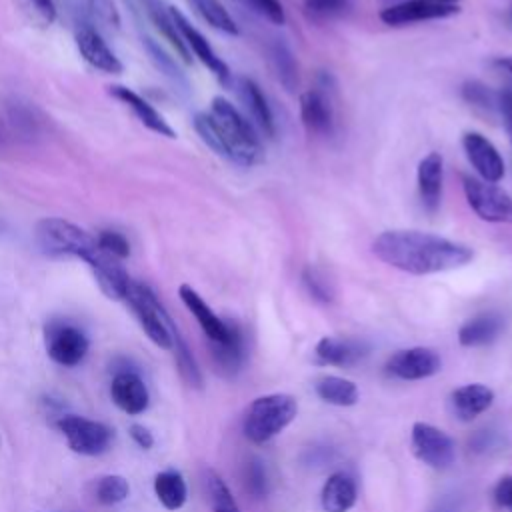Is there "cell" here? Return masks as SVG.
<instances>
[{
  "mask_svg": "<svg viewBox=\"0 0 512 512\" xmlns=\"http://www.w3.org/2000/svg\"><path fill=\"white\" fill-rule=\"evenodd\" d=\"M372 252L384 264L414 276L456 270L474 258L470 246L420 230H386L374 238Z\"/></svg>",
  "mask_w": 512,
  "mask_h": 512,
  "instance_id": "cell-1",
  "label": "cell"
},
{
  "mask_svg": "<svg viewBox=\"0 0 512 512\" xmlns=\"http://www.w3.org/2000/svg\"><path fill=\"white\" fill-rule=\"evenodd\" d=\"M194 130L208 148L234 164L250 168L264 158V146L252 124L222 96L212 98L208 112L194 116Z\"/></svg>",
  "mask_w": 512,
  "mask_h": 512,
  "instance_id": "cell-2",
  "label": "cell"
},
{
  "mask_svg": "<svg viewBox=\"0 0 512 512\" xmlns=\"http://www.w3.org/2000/svg\"><path fill=\"white\" fill-rule=\"evenodd\" d=\"M298 412L290 394H266L252 400L244 416V436L254 444H264L280 434Z\"/></svg>",
  "mask_w": 512,
  "mask_h": 512,
  "instance_id": "cell-3",
  "label": "cell"
},
{
  "mask_svg": "<svg viewBox=\"0 0 512 512\" xmlns=\"http://www.w3.org/2000/svg\"><path fill=\"white\" fill-rule=\"evenodd\" d=\"M132 308L136 320L140 322L146 336L160 348L172 350V334L176 330L170 314L158 300V296L142 282H130L128 294L124 298Z\"/></svg>",
  "mask_w": 512,
  "mask_h": 512,
  "instance_id": "cell-4",
  "label": "cell"
},
{
  "mask_svg": "<svg viewBox=\"0 0 512 512\" xmlns=\"http://www.w3.org/2000/svg\"><path fill=\"white\" fill-rule=\"evenodd\" d=\"M36 242L48 256H78L84 258L98 246L96 238L84 228L64 218H44L34 230Z\"/></svg>",
  "mask_w": 512,
  "mask_h": 512,
  "instance_id": "cell-5",
  "label": "cell"
},
{
  "mask_svg": "<svg viewBox=\"0 0 512 512\" xmlns=\"http://www.w3.org/2000/svg\"><path fill=\"white\" fill-rule=\"evenodd\" d=\"M462 188L472 212L492 224H512V196L498 184L476 176H462Z\"/></svg>",
  "mask_w": 512,
  "mask_h": 512,
  "instance_id": "cell-6",
  "label": "cell"
},
{
  "mask_svg": "<svg viewBox=\"0 0 512 512\" xmlns=\"http://www.w3.org/2000/svg\"><path fill=\"white\" fill-rule=\"evenodd\" d=\"M54 426L64 434L70 450L82 456H98L106 452L114 440L110 426L76 414L60 416Z\"/></svg>",
  "mask_w": 512,
  "mask_h": 512,
  "instance_id": "cell-7",
  "label": "cell"
},
{
  "mask_svg": "<svg viewBox=\"0 0 512 512\" xmlns=\"http://www.w3.org/2000/svg\"><path fill=\"white\" fill-rule=\"evenodd\" d=\"M412 454L434 470H446L456 460L454 440L428 422H416L410 432Z\"/></svg>",
  "mask_w": 512,
  "mask_h": 512,
  "instance_id": "cell-8",
  "label": "cell"
},
{
  "mask_svg": "<svg viewBox=\"0 0 512 512\" xmlns=\"http://www.w3.org/2000/svg\"><path fill=\"white\" fill-rule=\"evenodd\" d=\"M86 334L66 322H52L46 326V352L60 366H76L88 352Z\"/></svg>",
  "mask_w": 512,
  "mask_h": 512,
  "instance_id": "cell-9",
  "label": "cell"
},
{
  "mask_svg": "<svg viewBox=\"0 0 512 512\" xmlns=\"http://www.w3.org/2000/svg\"><path fill=\"white\" fill-rule=\"evenodd\" d=\"M442 360L436 350L414 346L394 352L386 362V372L400 380H424L438 374Z\"/></svg>",
  "mask_w": 512,
  "mask_h": 512,
  "instance_id": "cell-10",
  "label": "cell"
},
{
  "mask_svg": "<svg viewBox=\"0 0 512 512\" xmlns=\"http://www.w3.org/2000/svg\"><path fill=\"white\" fill-rule=\"evenodd\" d=\"M460 12L458 4H438L430 0H402L386 6L380 12V20L388 26H408L426 20L450 18Z\"/></svg>",
  "mask_w": 512,
  "mask_h": 512,
  "instance_id": "cell-11",
  "label": "cell"
},
{
  "mask_svg": "<svg viewBox=\"0 0 512 512\" xmlns=\"http://www.w3.org/2000/svg\"><path fill=\"white\" fill-rule=\"evenodd\" d=\"M82 260L90 266L100 290L110 300H124L126 298L132 280H130L128 272L124 270V266L120 264L118 258L106 254L104 250H100V246H96Z\"/></svg>",
  "mask_w": 512,
  "mask_h": 512,
  "instance_id": "cell-12",
  "label": "cell"
},
{
  "mask_svg": "<svg viewBox=\"0 0 512 512\" xmlns=\"http://www.w3.org/2000/svg\"><path fill=\"white\" fill-rule=\"evenodd\" d=\"M462 148L466 152L468 162L480 176V180L498 184L504 178V160L498 152V148L480 132H464L462 136Z\"/></svg>",
  "mask_w": 512,
  "mask_h": 512,
  "instance_id": "cell-13",
  "label": "cell"
},
{
  "mask_svg": "<svg viewBox=\"0 0 512 512\" xmlns=\"http://www.w3.org/2000/svg\"><path fill=\"white\" fill-rule=\"evenodd\" d=\"M168 8H170L172 20H174V24H176V28H178V32H180V36H182V40H184L188 52L194 54L222 84H228V82H230V68H228V64L212 50V46L208 44V40L204 38V34H200V32L186 20V16H184L178 8H174V6H168Z\"/></svg>",
  "mask_w": 512,
  "mask_h": 512,
  "instance_id": "cell-14",
  "label": "cell"
},
{
  "mask_svg": "<svg viewBox=\"0 0 512 512\" xmlns=\"http://www.w3.org/2000/svg\"><path fill=\"white\" fill-rule=\"evenodd\" d=\"M328 86H316L300 96V120L310 134L328 136L334 130V104Z\"/></svg>",
  "mask_w": 512,
  "mask_h": 512,
  "instance_id": "cell-15",
  "label": "cell"
},
{
  "mask_svg": "<svg viewBox=\"0 0 512 512\" xmlns=\"http://www.w3.org/2000/svg\"><path fill=\"white\" fill-rule=\"evenodd\" d=\"M418 194L422 208L428 214H436L442 202V182H444V160L440 152H428L416 170Z\"/></svg>",
  "mask_w": 512,
  "mask_h": 512,
  "instance_id": "cell-16",
  "label": "cell"
},
{
  "mask_svg": "<svg viewBox=\"0 0 512 512\" xmlns=\"http://www.w3.org/2000/svg\"><path fill=\"white\" fill-rule=\"evenodd\" d=\"M76 46L80 56L96 70L106 74H120L124 70L118 56L110 50L106 40L92 28V26H80L76 30Z\"/></svg>",
  "mask_w": 512,
  "mask_h": 512,
  "instance_id": "cell-17",
  "label": "cell"
},
{
  "mask_svg": "<svg viewBox=\"0 0 512 512\" xmlns=\"http://www.w3.org/2000/svg\"><path fill=\"white\" fill-rule=\"evenodd\" d=\"M110 396L112 402L130 416L142 414L150 402V394L144 380L130 370H122L112 378Z\"/></svg>",
  "mask_w": 512,
  "mask_h": 512,
  "instance_id": "cell-18",
  "label": "cell"
},
{
  "mask_svg": "<svg viewBox=\"0 0 512 512\" xmlns=\"http://www.w3.org/2000/svg\"><path fill=\"white\" fill-rule=\"evenodd\" d=\"M178 296L184 302V306L192 312V316L196 318V322L200 324L202 332L210 342H224L228 338L230 322L222 320L192 286L182 284L178 288Z\"/></svg>",
  "mask_w": 512,
  "mask_h": 512,
  "instance_id": "cell-19",
  "label": "cell"
},
{
  "mask_svg": "<svg viewBox=\"0 0 512 512\" xmlns=\"http://www.w3.org/2000/svg\"><path fill=\"white\" fill-rule=\"evenodd\" d=\"M368 354V344L356 338L324 336L314 348V356L320 364L330 366H352Z\"/></svg>",
  "mask_w": 512,
  "mask_h": 512,
  "instance_id": "cell-20",
  "label": "cell"
},
{
  "mask_svg": "<svg viewBox=\"0 0 512 512\" xmlns=\"http://www.w3.org/2000/svg\"><path fill=\"white\" fill-rule=\"evenodd\" d=\"M108 92H110V96H114L116 100L124 102L148 130H152V132H156V134H160V136H166V138H176L174 128H172V126L164 120V116H162L148 100H144L138 92H134V90L128 88V86H120V84L108 86Z\"/></svg>",
  "mask_w": 512,
  "mask_h": 512,
  "instance_id": "cell-21",
  "label": "cell"
},
{
  "mask_svg": "<svg viewBox=\"0 0 512 512\" xmlns=\"http://www.w3.org/2000/svg\"><path fill=\"white\" fill-rule=\"evenodd\" d=\"M210 354L214 366L224 376H236L246 360L244 332L236 322H230V334L224 342H210Z\"/></svg>",
  "mask_w": 512,
  "mask_h": 512,
  "instance_id": "cell-22",
  "label": "cell"
},
{
  "mask_svg": "<svg viewBox=\"0 0 512 512\" xmlns=\"http://www.w3.org/2000/svg\"><path fill=\"white\" fill-rule=\"evenodd\" d=\"M494 402V392L484 384H464L450 394V410L462 422H472Z\"/></svg>",
  "mask_w": 512,
  "mask_h": 512,
  "instance_id": "cell-23",
  "label": "cell"
},
{
  "mask_svg": "<svg viewBox=\"0 0 512 512\" xmlns=\"http://www.w3.org/2000/svg\"><path fill=\"white\" fill-rule=\"evenodd\" d=\"M504 330V318L498 312H482L468 318L458 328V342L466 348L486 346L494 342Z\"/></svg>",
  "mask_w": 512,
  "mask_h": 512,
  "instance_id": "cell-24",
  "label": "cell"
},
{
  "mask_svg": "<svg viewBox=\"0 0 512 512\" xmlns=\"http://www.w3.org/2000/svg\"><path fill=\"white\" fill-rule=\"evenodd\" d=\"M324 512H348L356 504V482L346 472L332 474L320 494Z\"/></svg>",
  "mask_w": 512,
  "mask_h": 512,
  "instance_id": "cell-25",
  "label": "cell"
},
{
  "mask_svg": "<svg viewBox=\"0 0 512 512\" xmlns=\"http://www.w3.org/2000/svg\"><path fill=\"white\" fill-rule=\"evenodd\" d=\"M142 6L150 18V22L156 26V30L164 36V40L170 42V46L176 50V54L186 62L190 64L192 62V54L188 52L174 20H172V14H170V8L162 4V0H142Z\"/></svg>",
  "mask_w": 512,
  "mask_h": 512,
  "instance_id": "cell-26",
  "label": "cell"
},
{
  "mask_svg": "<svg viewBox=\"0 0 512 512\" xmlns=\"http://www.w3.org/2000/svg\"><path fill=\"white\" fill-rule=\"evenodd\" d=\"M240 98L244 100L246 108L250 110V116L258 124V128L266 136L272 138L276 134V120H274L272 108L268 106V100H266L264 92L260 90V86L250 78H242L240 80Z\"/></svg>",
  "mask_w": 512,
  "mask_h": 512,
  "instance_id": "cell-27",
  "label": "cell"
},
{
  "mask_svg": "<svg viewBox=\"0 0 512 512\" xmlns=\"http://www.w3.org/2000/svg\"><path fill=\"white\" fill-rule=\"evenodd\" d=\"M314 390L320 400L334 406H354L358 402V386L342 376H320L314 382Z\"/></svg>",
  "mask_w": 512,
  "mask_h": 512,
  "instance_id": "cell-28",
  "label": "cell"
},
{
  "mask_svg": "<svg viewBox=\"0 0 512 512\" xmlns=\"http://www.w3.org/2000/svg\"><path fill=\"white\" fill-rule=\"evenodd\" d=\"M154 492L166 510H178L188 498L186 480L178 470L158 472L154 478Z\"/></svg>",
  "mask_w": 512,
  "mask_h": 512,
  "instance_id": "cell-29",
  "label": "cell"
},
{
  "mask_svg": "<svg viewBox=\"0 0 512 512\" xmlns=\"http://www.w3.org/2000/svg\"><path fill=\"white\" fill-rule=\"evenodd\" d=\"M190 4L198 12V16H202V20L206 24H210L212 28H216L222 34L238 36V32H240L238 24L230 16V12L222 6L220 0H190Z\"/></svg>",
  "mask_w": 512,
  "mask_h": 512,
  "instance_id": "cell-30",
  "label": "cell"
},
{
  "mask_svg": "<svg viewBox=\"0 0 512 512\" xmlns=\"http://www.w3.org/2000/svg\"><path fill=\"white\" fill-rule=\"evenodd\" d=\"M270 60L280 84L286 90H294L298 86V64L292 50L284 42H274L270 46Z\"/></svg>",
  "mask_w": 512,
  "mask_h": 512,
  "instance_id": "cell-31",
  "label": "cell"
},
{
  "mask_svg": "<svg viewBox=\"0 0 512 512\" xmlns=\"http://www.w3.org/2000/svg\"><path fill=\"white\" fill-rule=\"evenodd\" d=\"M172 350H174L176 366H178V372H180L182 380L192 388H202V372H200L186 340L180 336L178 328L172 334Z\"/></svg>",
  "mask_w": 512,
  "mask_h": 512,
  "instance_id": "cell-32",
  "label": "cell"
},
{
  "mask_svg": "<svg viewBox=\"0 0 512 512\" xmlns=\"http://www.w3.org/2000/svg\"><path fill=\"white\" fill-rule=\"evenodd\" d=\"M206 490L210 496V504L214 512H240L238 504L226 486V482L212 470L206 472Z\"/></svg>",
  "mask_w": 512,
  "mask_h": 512,
  "instance_id": "cell-33",
  "label": "cell"
},
{
  "mask_svg": "<svg viewBox=\"0 0 512 512\" xmlns=\"http://www.w3.org/2000/svg\"><path fill=\"white\" fill-rule=\"evenodd\" d=\"M128 492H130L128 480L120 474H108L96 482V500L104 506H112L126 500Z\"/></svg>",
  "mask_w": 512,
  "mask_h": 512,
  "instance_id": "cell-34",
  "label": "cell"
},
{
  "mask_svg": "<svg viewBox=\"0 0 512 512\" xmlns=\"http://www.w3.org/2000/svg\"><path fill=\"white\" fill-rule=\"evenodd\" d=\"M350 0H304V10L314 20H330L348 8Z\"/></svg>",
  "mask_w": 512,
  "mask_h": 512,
  "instance_id": "cell-35",
  "label": "cell"
},
{
  "mask_svg": "<svg viewBox=\"0 0 512 512\" xmlns=\"http://www.w3.org/2000/svg\"><path fill=\"white\" fill-rule=\"evenodd\" d=\"M462 98L468 104L482 106V108H490V106L498 104V94H494L488 86H484L482 82H476V80H468L462 84Z\"/></svg>",
  "mask_w": 512,
  "mask_h": 512,
  "instance_id": "cell-36",
  "label": "cell"
},
{
  "mask_svg": "<svg viewBox=\"0 0 512 512\" xmlns=\"http://www.w3.org/2000/svg\"><path fill=\"white\" fill-rule=\"evenodd\" d=\"M244 484H246V490L260 498L266 494V486H268V480H266V468L264 464L258 460V458H252L246 462V470H244Z\"/></svg>",
  "mask_w": 512,
  "mask_h": 512,
  "instance_id": "cell-37",
  "label": "cell"
},
{
  "mask_svg": "<svg viewBox=\"0 0 512 512\" xmlns=\"http://www.w3.org/2000/svg\"><path fill=\"white\" fill-rule=\"evenodd\" d=\"M96 242L100 246V250H104L106 254L122 260L130 254V244L126 240L124 234L120 232H114V230H102L98 236H96Z\"/></svg>",
  "mask_w": 512,
  "mask_h": 512,
  "instance_id": "cell-38",
  "label": "cell"
},
{
  "mask_svg": "<svg viewBox=\"0 0 512 512\" xmlns=\"http://www.w3.org/2000/svg\"><path fill=\"white\" fill-rule=\"evenodd\" d=\"M302 280H304V286L308 290V294L318 300V302H330L332 300V290H330V284L326 282V278L312 266H308L302 274Z\"/></svg>",
  "mask_w": 512,
  "mask_h": 512,
  "instance_id": "cell-39",
  "label": "cell"
},
{
  "mask_svg": "<svg viewBox=\"0 0 512 512\" xmlns=\"http://www.w3.org/2000/svg\"><path fill=\"white\" fill-rule=\"evenodd\" d=\"M258 14L268 18L272 24H284L286 22V12L280 4V0H246Z\"/></svg>",
  "mask_w": 512,
  "mask_h": 512,
  "instance_id": "cell-40",
  "label": "cell"
},
{
  "mask_svg": "<svg viewBox=\"0 0 512 512\" xmlns=\"http://www.w3.org/2000/svg\"><path fill=\"white\" fill-rule=\"evenodd\" d=\"M144 44H146V48H148V52L152 54V60L158 64V68L160 70H164L168 76H172V78H180V70L176 68V64L172 62V58L152 40V38H148L146 36V40H144Z\"/></svg>",
  "mask_w": 512,
  "mask_h": 512,
  "instance_id": "cell-41",
  "label": "cell"
},
{
  "mask_svg": "<svg viewBox=\"0 0 512 512\" xmlns=\"http://www.w3.org/2000/svg\"><path fill=\"white\" fill-rule=\"evenodd\" d=\"M88 4H90V10L102 22H106L108 26H114V28L120 26V14H118V8H116L114 0H88Z\"/></svg>",
  "mask_w": 512,
  "mask_h": 512,
  "instance_id": "cell-42",
  "label": "cell"
},
{
  "mask_svg": "<svg viewBox=\"0 0 512 512\" xmlns=\"http://www.w3.org/2000/svg\"><path fill=\"white\" fill-rule=\"evenodd\" d=\"M494 500L502 508L512 510V476H504L494 488Z\"/></svg>",
  "mask_w": 512,
  "mask_h": 512,
  "instance_id": "cell-43",
  "label": "cell"
},
{
  "mask_svg": "<svg viewBox=\"0 0 512 512\" xmlns=\"http://www.w3.org/2000/svg\"><path fill=\"white\" fill-rule=\"evenodd\" d=\"M498 110L502 114V120H504V126H506V132L510 136V142H512V92L510 90H504L498 94Z\"/></svg>",
  "mask_w": 512,
  "mask_h": 512,
  "instance_id": "cell-44",
  "label": "cell"
},
{
  "mask_svg": "<svg viewBox=\"0 0 512 512\" xmlns=\"http://www.w3.org/2000/svg\"><path fill=\"white\" fill-rule=\"evenodd\" d=\"M128 432H130V438H132L142 450H150V448L154 446V436H152V432H150L146 426H142V424H132V426L128 428Z\"/></svg>",
  "mask_w": 512,
  "mask_h": 512,
  "instance_id": "cell-45",
  "label": "cell"
},
{
  "mask_svg": "<svg viewBox=\"0 0 512 512\" xmlns=\"http://www.w3.org/2000/svg\"><path fill=\"white\" fill-rule=\"evenodd\" d=\"M34 2V6H36V10L40 12V16L50 24V22H54V18H56V6H54V0H32Z\"/></svg>",
  "mask_w": 512,
  "mask_h": 512,
  "instance_id": "cell-46",
  "label": "cell"
},
{
  "mask_svg": "<svg viewBox=\"0 0 512 512\" xmlns=\"http://www.w3.org/2000/svg\"><path fill=\"white\" fill-rule=\"evenodd\" d=\"M492 64H494L500 72H504L506 76L512 78V56H500V58H496Z\"/></svg>",
  "mask_w": 512,
  "mask_h": 512,
  "instance_id": "cell-47",
  "label": "cell"
},
{
  "mask_svg": "<svg viewBox=\"0 0 512 512\" xmlns=\"http://www.w3.org/2000/svg\"><path fill=\"white\" fill-rule=\"evenodd\" d=\"M430 512H458V506L454 502H450V500H444L438 506H434Z\"/></svg>",
  "mask_w": 512,
  "mask_h": 512,
  "instance_id": "cell-48",
  "label": "cell"
},
{
  "mask_svg": "<svg viewBox=\"0 0 512 512\" xmlns=\"http://www.w3.org/2000/svg\"><path fill=\"white\" fill-rule=\"evenodd\" d=\"M430 2H438V4H458L460 0H430Z\"/></svg>",
  "mask_w": 512,
  "mask_h": 512,
  "instance_id": "cell-49",
  "label": "cell"
},
{
  "mask_svg": "<svg viewBox=\"0 0 512 512\" xmlns=\"http://www.w3.org/2000/svg\"><path fill=\"white\" fill-rule=\"evenodd\" d=\"M510 20H512V6H510Z\"/></svg>",
  "mask_w": 512,
  "mask_h": 512,
  "instance_id": "cell-50",
  "label": "cell"
}]
</instances>
